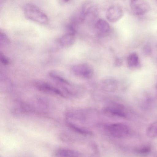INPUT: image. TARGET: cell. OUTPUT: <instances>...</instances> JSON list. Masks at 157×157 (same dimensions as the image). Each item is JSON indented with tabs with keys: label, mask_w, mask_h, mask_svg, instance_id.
I'll use <instances>...</instances> for the list:
<instances>
[{
	"label": "cell",
	"mask_w": 157,
	"mask_h": 157,
	"mask_svg": "<svg viewBox=\"0 0 157 157\" xmlns=\"http://www.w3.org/2000/svg\"><path fill=\"white\" fill-rule=\"evenodd\" d=\"M129 6L132 12L136 16L144 15L150 9V4L145 0H129Z\"/></svg>",
	"instance_id": "3"
},
{
	"label": "cell",
	"mask_w": 157,
	"mask_h": 157,
	"mask_svg": "<svg viewBox=\"0 0 157 157\" xmlns=\"http://www.w3.org/2000/svg\"><path fill=\"white\" fill-rule=\"evenodd\" d=\"M151 48L149 44H147L144 46L143 49V52L144 55H149L151 53Z\"/></svg>",
	"instance_id": "18"
},
{
	"label": "cell",
	"mask_w": 157,
	"mask_h": 157,
	"mask_svg": "<svg viewBox=\"0 0 157 157\" xmlns=\"http://www.w3.org/2000/svg\"><path fill=\"white\" fill-rule=\"evenodd\" d=\"M123 11L121 7L117 4L111 5L108 9L106 13L107 20L112 23L115 22L122 17Z\"/></svg>",
	"instance_id": "6"
},
{
	"label": "cell",
	"mask_w": 157,
	"mask_h": 157,
	"mask_svg": "<svg viewBox=\"0 0 157 157\" xmlns=\"http://www.w3.org/2000/svg\"><path fill=\"white\" fill-rule=\"evenodd\" d=\"M105 111L113 116L125 117L127 114L124 107L119 104H113L107 106L105 109Z\"/></svg>",
	"instance_id": "7"
},
{
	"label": "cell",
	"mask_w": 157,
	"mask_h": 157,
	"mask_svg": "<svg viewBox=\"0 0 157 157\" xmlns=\"http://www.w3.org/2000/svg\"><path fill=\"white\" fill-rule=\"evenodd\" d=\"M73 73L78 77L90 79L93 77L94 71L92 66L84 63L73 66L71 68Z\"/></svg>",
	"instance_id": "4"
},
{
	"label": "cell",
	"mask_w": 157,
	"mask_h": 157,
	"mask_svg": "<svg viewBox=\"0 0 157 157\" xmlns=\"http://www.w3.org/2000/svg\"><path fill=\"white\" fill-rule=\"evenodd\" d=\"M146 134L150 137H157V121L152 123L148 127Z\"/></svg>",
	"instance_id": "14"
},
{
	"label": "cell",
	"mask_w": 157,
	"mask_h": 157,
	"mask_svg": "<svg viewBox=\"0 0 157 157\" xmlns=\"http://www.w3.org/2000/svg\"><path fill=\"white\" fill-rule=\"evenodd\" d=\"M122 62L121 59L119 58H116L115 59V64L117 66H120L121 65Z\"/></svg>",
	"instance_id": "20"
},
{
	"label": "cell",
	"mask_w": 157,
	"mask_h": 157,
	"mask_svg": "<svg viewBox=\"0 0 157 157\" xmlns=\"http://www.w3.org/2000/svg\"><path fill=\"white\" fill-rule=\"evenodd\" d=\"M9 43V39L8 36L3 32L0 33V45H4Z\"/></svg>",
	"instance_id": "16"
},
{
	"label": "cell",
	"mask_w": 157,
	"mask_h": 157,
	"mask_svg": "<svg viewBox=\"0 0 157 157\" xmlns=\"http://www.w3.org/2000/svg\"><path fill=\"white\" fill-rule=\"evenodd\" d=\"M67 125L68 127L71 129L75 131L76 132L81 133L82 134L88 135L90 134L89 132L87 131L86 130H84L79 128L75 126L74 124H73L70 123V122H68L67 123Z\"/></svg>",
	"instance_id": "15"
},
{
	"label": "cell",
	"mask_w": 157,
	"mask_h": 157,
	"mask_svg": "<svg viewBox=\"0 0 157 157\" xmlns=\"http://www.w3.org/2000/svg\"><path fill=\"white\" fill-rule=\"evenodd\" d=\"M0 59L1 63L4 65H8L9 63V59L1 53H0Z\"/></svg>",
	"instance_id": "19"
},
{
	"label": "cell",
	"mask_w": 157,
	"mask_h": 157,
	"mask_svg": "<svg viewBox=\"0 0 157 157\" xmlns=\"http://www.w3.org/2000/svg\"><path fill=\"white\" fill-rule=\"evenodd\" d=\"M95 26L98 31L102 33H108L110 30L109 23L103 19L100 18L96 22Z\"/></svg>",
	"instance_id": "12"
},
{
	"label": "cell",
	"mask_w": 157,
	"mask_h": 157,
	"mask_svg": "<svg viewBox=\"0 0 157 157\" xmlns=\"http://www.w3.org/2000/svg\"><path fill=\"white\" fill-rule=\"evenodd\" d=\"M4 0H0V2H2H2H3Z\"/></svg>",
	"instance_id": "22"
},
{
	"label": "cell",
	"mask_w": 157,
	"mask_h": 157,
	"mask_svg": "<svg viewBox=\"0 0 157 157\" xmlns=\"http://www.w3.org/2000/svg\"><path fill=\"white\" fill-rule=\"evenodd\" d=\"M151 148L149 146H144L137 148L135 149V151L139 153L144 154L150 152Z\"/></svg>",
	"instance_id": "17"
},
{
	"label": "cell",
	"mask_w": 157,
	"mask_h": 157,
	"mask_svg": "<svg viewBox=\"0 0 157 157\" xmlns=\"http://www.w3.org/2000/svg\"><path fill=\"white\" fill-rule=\"evenodd\" d=\"M97 11L96 9L91 2H85L82 7L80 16L81 21H84L90 16L95 15Z\"/></svg>",
	"instance_id": "8"
},
{
	"label": "cell",
	"mask_w": 157,
	"mask_h": 157,
	"mask_svg": "<svg viewBox=\"0 0 157 157\" xmlns=\"http://www.w3.org/2000/svg\"><path fill=\"white\" fill-rule=\"evenodd\" d=\"M24 13L28 19L41 24L47 23L48 21L47 15L35 6L27 4L24 8Z\"/></svg>",
	"instance_id": "1"
},
{
	"label": "cell",
	"mask_w": 157,
	"mask_h": 157,
	"mask_svg": "<svg viewBox=\"0 0 157 157\" xmlns=\"http://www.w3.org/2000/svg\"><path fill=\"white\" fill-rule=\"evenodd\" d=\"M56 157H79L81 156L80 154L71 150L60 148L55 151L54 154Z\"/></svg>",
	"instance_id": "10"
},
{
	"label": "cell",
	"mask_w": 157,
	"mask_h": 157,
	"mask_svg": "<svg viewBox=\"0 0 157 157\" xmlns=\"http://www.w3.org/2000/svg\"><path fill=\"white\" fill-rule=\"evenodd\" d=\"M101 85L103 87L106 89L113 90L117 86V80L114 78L107 77L101 81Z\"/></svg>",
	"instance_id": "11"
},
{
	"label": "cell",
	"mask_w": 157,
	"mask_h": 157,
	"mask_svg": "<svg viewBox=\"0 0 157 157\" xmlns=\"http://www.w3.org/2000/svg\"><path fill=\"white\" fill-rule=\"evenodd\" d=\"M34 86L39 91L51 94L65 97V95L60 89L46 82L36 81Z\"/></svg>",
	"instance_id": "5"
},
{
	"label": "cell",
	"mask_w": 157,
	"mask_h": 157,
	"mask_svg": "<svg viewBox=\"0 0 157 157\" xmlns=\"http://www.w3.org/2000/svg\"><path fill=\"white\" fill-rule=\"evenodd\" d=\"M105 129L113 137L122 138L126 137L129 134L130 129L127 125L122 123L111 124L105 126Z\"/></svg>",
	"instance_id": "2"
},
{
	"label": "cell",
	"mask_w": 157,
	"mask_h": 157,
	"mask_svg": "<svg viewBox=\"0 0 157 157\" xmlns=\"http://www.w3.org/2000/svg\"><path fill=\"white\" fill-rule=\"evenodd\" d=\"M64 2H69L70 0H62Z\"/></svg>",
	"instance_id": "21"
},
{
	"label": "cell",
	"mask_w": 157,
	"mask_h": 157,
	"mask_svg": "<svg viewBox=\"0 0 157 157\" xmlns=\"http://www.w3.org/2000/svg\"><path fill=\"white\" fill-rule=\"evenodd\" d=\"M59 41L61 45L63 47L71 46L75 41L74 33L67 32L60 37Z\"/></svg>",
	"instance_id": "9"
},
{
	"label": "cell",
	"mask_w": 157,
	"mask_h": 157,
	"mask_svg": "<svg viewBox=\"0 0 157 157\" xmlns=\"http://www.w3.org/2000/svg\"><path fill=\"white\" fill-rule=\"evenodd\" d=\"M139 57L135 52H132L129 55L127 59V65L129 67H137L139 64Z\"/></svg>",
	"instance_id": "13"
}]
</instances>
